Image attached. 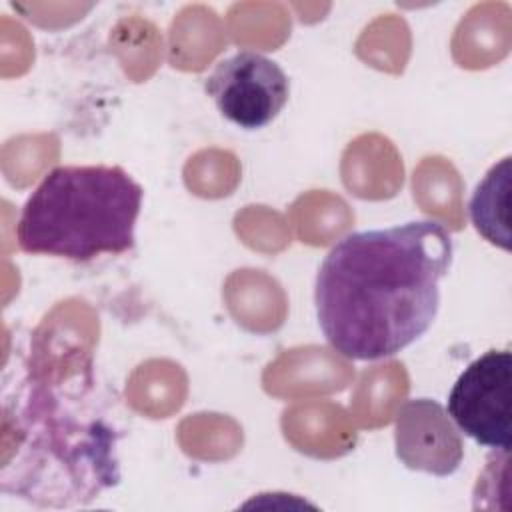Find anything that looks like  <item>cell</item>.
<instances>
[{
  "instance_id": "obj_1",
  "label": "cell",
  "mask_w": 512,
  "mask_h": 512,
  "mask_svg": "<svg viewBox=\"0 0 512 512\" xmlns=\"http://www.w3.org/2000/svg\"><path fill=\"white\" fill-rule=\"evenodd\" d=\"M452 256V236L436 220L342 236L314 280L326 342L350 360H382L414 344L438 314Z\"/></svg>"
},
{
  "instance_id": "obj_2",
  "label": "cell",
  "mask_w": 512,
  "mask_h": 512,
  "mask_svg": "<svg viewBox=\"0 0 512 512\" xmlns=\"http://www.w3.org/2000/svg\"><path fill=\"white\" fill-rule=\"evenodd\" d=\"M142 198V186L120 166H58L24 202L18 246L74 262L128 252Z\"/></svg>"
},
{
  "instance_id": "obj_3",
  "label": "cell",
  "mask_w": 512,
  "mask_h": 512,
  "mask_svg": "<svg viewBox=\"0 0 512 512\" xmlns=\"http://www.w3.org/2000/svg\"><path fill=\"white\" fill-rule=\"evenodd\" d=\"M448 416L474 442L492 450L512 444V354L488 350L470 362L448 394Z\"/></svg>"
},
{
  "instance_id": "obj_4",
  "label": "cell",
  "mask_w": 512,
  "mask_h": 512,
  "mask_svg": "<svg viewBox=\"0 0 512 512\" xmlns=\"http://www.w3.org/2000/svg\"><path fill=\"white\" fill-rule=\"evenodd\" d=\"M218 112L242 130H260L274 122L290 98V80L282 66L254 50L220 60L204 80Z\"/></svg>"
},
{
  "instance_id": "obj_5",
  "label": "cell",
  "mask_w": 512,
  "mask_h": 512,
  "mask_svg": "<svg viewBox=\"0 0 512 512\" xmlns=\"http://www.w3.org/2000/svg\"><path fill=\"white\" fill-rule=\"evenodd\" d=\"M396 454L412 470L452 474L462 462V440L446 410L430 400H408L396 418Z\"/></svg>"
},
{
  "instance_id": "obj_6",
  "label": "cell",
  "mask_w": 512,
  "mask_h": 512,
  "mask_svg": "<svg viewBox=\"0 0 512 512\" xmlns=\"http://www.w3.org/2000/svg\"><path fill=\"white\" fill-rule=\"evenodd\" d=\"M510 156L494 164L478 182L468 214L476 232L490 244L510 252Z\"/></svg>"
}]
</instances>
